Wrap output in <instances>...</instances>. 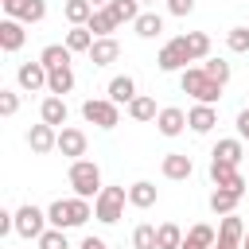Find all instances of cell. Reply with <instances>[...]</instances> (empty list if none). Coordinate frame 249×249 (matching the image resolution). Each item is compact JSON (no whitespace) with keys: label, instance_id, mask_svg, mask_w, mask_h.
Here are the masks:
<instances>
[{"label":"cell","instance_id":"obj_32","mask_svg":"<svg viewBox=\"0 0 249 249\" xmlns=\"http://www.w3.org/2000/svg\"><path fill=\"white\" fill-rule=\"evenodd\" d=\"M93 39H97V35H93V31H89L86 23H82V27H70V31H66V47H70L74 54H78V51H89V47H93Z\"/></svg>","mask_w":249,"mask_h":249},{"label":"cell","instance_id":"obj_34","mask_svg":"<svg viewBox=\"0 0 249 249\" xmlns=\"http://www.w3.org/2000/svg\"><path fill=\"white\" fill-rule=\"evenodd\" d=\"M187 241H191V245H202V249H214V241H218V233H214L210 226H202V222H198V226H191V233H187Z\"/></svg>","mask_w":249,"mask_h":249},{"label":"cell","instance_id":"obj_28","mask_svg":"<svg viewBox=\"0 0 249 249\" xmlns=\"http://www.w3.org/2000/svg\"><path fill=\"white\" fill-rule=\"evenodd\" d=\"M97 8L89 4V0H66V8H62V16L70 19V27H82V23H89V16H93Z\"/></svg>","mask_w":249,"mask_h":249},{"label":"cell","instance_id":"obj_46","mask_svg":"<svg viewBox=\"0 0 249 249\" xmlns=\"http://www.w3.org/2000/svg\"><path fill=\"white\" fill-rule=\"evenodd\" d=\"M241 249H249V233H245V241H241Z\"/></svg>","mask_w":249,"mask_h":249},{"label":"cell","instance_id":"obj_17","mask_svg":"<svg viewBox=\"0 0 249 249\" xmlns=\"http://www.w3.org/2000/svg\"><path fill=\"white\" fill-rule=\"evenodd\" d=\"M156 128H160L163 136H179V132L187 128V113H183V109H175V105H167V109H160Z\"/></svg>","mask_w":249,"mask_h":249},{"label":"cell","instance_id":"obj_1","mask_svg":"<svg viewBox=\"0 0 249 249\" xmlns=\"http://www.w3.org/2000/svg\"><path fill=\"white\" fill-rule=\"evenodd\" d=\"M47 218H51V226H58V230H74V226H86V222L93 218V206H89V198H82V195H74V198H54V202L47 206Z\"/></svg>","mask_w":249,"mask_h":249},{"label":"cell","instance_id":"obj_13","mask_svg":"<svg viewBox=\"0 0 249 249\" xmlns=\"http://www.w3.org/2000/svg\"><path fill=\"white\" fill-rule=\"evenodd\" d=\"M86 54H89V62H93V66H109V62H117V58H121V43H117L113 35H101V39H93V47H89Z\"/></svg>","mask_w":249,"mask_h":249},{"label":"cell","instance_id":"obj_26","mask_svg":"<svg viewBox=\"0 0 249 249\" xmlns=\"http://www.w3.org/2000/svg\"><path fill=\"white\" fill-rule=\"evenodd\" d=\"M74 89V70L70 66H58V70H51V78H47V93H58V97H66Z\"/></svg>","mask_w":249,"mask_h":249},{"label":"cell","instance_id":"obj_29","mask_svg":"<svg viewBox=\"0 0 249 249\" xmlns=\"http://www.w3.org/2000/svg\"><path fill=\"white\" fill-rule=\"evenodd\" d=\"M183 43H187L191 62H198V58H206V54H210V35H206V31H187V35H183Z\"/></svg>","mask_w":249,"mask_h":249},{"label":"cell","instance_id":"obj_6","mask_svg":"<svg viewBox=\"0 0 249 249\" xmlns=\"http://www.w3.org/2000/svg\"><path fill=\"white\" fill-rule=\"evenodd\" d=\"M47 222H51L47 210H39V206H31V202L16 210V233H19V237H35V241H39V237L47 233Z\"/></svg>","mask_w":249,"mask_h":249},{"label":"cell","instance_id":"obj_41","mask_svg":"<svg viewBox=\"0 0 249 249\" xmlns=\"http://www.w3.org/2000/svg\"><path fill=\"white\" fill-rule=\"evenodd\" d=\"M237 136H241V140H249V105L237 113Z\"/></svg>","mask_w":249,"mask_h":249},{"label":"cell","instance_id":"obj_24","mask_svg":"<svg viewBox=\"0 0 249 249\" xmlns=\"http://www.w3.org/2000/svg\"><path fill=\"white\" fill-rule=\"evenodd\" d=\"M237 202H241V191H230V187H218V191L210 195V210H214V214H233Z\"/></svg>","mask_w":249,"mask_h":249},{"label":"cell","instance_id":"obj_40","mask_svg":"<svg viewBox=\"0 0 249 249\" xmlns=\"http://www.w3.org/2000/svg\"><path fill=\"white\" fill-rule=\"evenodd\" d=\"M167 12L171 16H191L195 12V0H167Z\"/></svg>","mask_w":249,"mask_h":249},{"label":"cell","instance_id":"obj_44","mask_svg":"<svg viewBox=\"0 0 249 249\" xmlns=\"http://www.w3.org/2000/svg\"><path fill=\"white\" fill-rule=\"evenodd\" d=\"M179 249H202V245H191V241H187V237H183V245H179Z\"/></svg>","mask_w":249,"mask_h":249},{"label":"cell","instance_id":"obj_25","mask_svg":"<svg viewBox=\"0 0 249 249\" xmlns=\"http://www.w3.org/2000/svg\"><path fill=\"white\" fill-rule=\"evenodd\" d=\"M132 27H136V35H140V39H156V35L163 31V16H160V12H140Z\"/></svg>","mask_w":249,"mask_h":249},{"label":"cell","instance_id":"obj_27","mask_svg":"<svg viewBox=\"0 0 249 249\" xmlns=\"http://www.w3.org/2000/svg\"><path fill=\"white\" fill-rule=\"evenodd\" d=\"M210 156H214V160H226V163H241V160H245V148H241V136H233V140H218Z\"/></svg>","mask_w":249,"mask_h":249},{"label":"cell","instance_id":"obj_14","mask_svg":"<svg viewBox=\"0 0 249 249\" xmlns=\"http://www.w3.org/2000/svg\"><path fill=\"white\" fill-rule=\"evenodd\" d=\"M23 39H27V31H23V23L19 19H12V16H4L0 19V51H19L23 47Z\"/></svg>","mask_w":249,"mask_h":249},{"label":"cell","instance_id":"obj_18","mask_svg":"<svg viewBox=\"0 0 249 249\" xmlns=\"http://www.w3.org/2000/svg\"><path fill=\"white\" fill-rule=\"evenodd\" d=\"M156 198H160V191H156V183H148V179H136V183L128 187V206H136V210L156 206Z\"/></svg>","mask_w":249,"mask_h":249},{"label":"cell","instance_id":"obj_30","mask_svg":"<svg viewBox=\"0 0 249 249\" xmlns=\"http://www.w3.org/2000/svg\"><path fill=\"white\" fill-rule=\"evenodd\" d=\"M179 245H183V230L175 222L156 226V249H179Z\"/></svg>","mask_w":249,"mask_h":249},{"label":"cell","instance_id":"obj_10","mask_svg":"<svg viewBox=\"0 0 249 249\" xmlns=\"http://www.w3.org/2000/svg\"><path fill=\"white\" fill-rule=\"evenodd\" d=\"M47 78H51V70H47L43 62H23V66L16 70V82H19V89H27V93L47 89Z\"/></svg>","mask_w":249,"mask_h":249},{"label":"cell","instance_id":"obj_39","mask_svg":"<svg viewBox=\"0 0 249 249\" xmlns=\"http://www.w3.org/2000/svg\"><path fill=\"white\" fill-rule=\"evenodd\" d=\"M19 109V93L16 89H0V117H16Z\"/></svg>","mask_w":249,"mask_h":249},{"label":"cell","instance_id":"obj_11","mask_svg":"<svg viewBox=\"0 0 249 249\" xmlns=\"http://www.w3.org/2000/svg\"><path fill=\"white\" fill-rule=\"evenodd\" d=\"M27 144H31V152L47 156V152H54V148H58V128H54V124H47V121H39V124H31V128H27Z\"/></svg>","mask_w":249,"mask_h":249},{"label":"cell","instance_id":"obj_35","mask_svg":"<svg viewBox=\"0 0 249 249\" xmlns=\"http://www.w3.org/2000/svg\"><path fill=\"white\" fill-rule=\"evenodd\" d=\"M132 249H156V226L140 222V226L132 230Z\"/></svg>","mask_w":249,"mask_h":249},{"label":"cell","instance_id":"obj_5","mask_svg":"<svg viewBox=\"0 0 249 249\" xmlns=\"http://www.w3.org/2000/svg\"><path fill=\"white\" fill-rule=\"evenodd\" d=\"M82 117L97 128H117L121 124V105L109 101V97H89V101H82Z\"/></svg>","mask_w":249,"mask_h":249},{"label":"cell","instance_id":"obj_20","mask_svg":"<svg viewBox=\"0 0 249 249\" xmlns=\"http://www.w3.org/2000/svg\"><path fill=\"white\" fill-rule=\"evenodd\" d=\"M86 27H89V31H93V35L101 39V35H113V31L121 27V19H117V16L109 12V8H97V12L89 16V23H86Z\"/></svg>","mask_w":249,"mask_h":249},{"label":"cell","instance_id":"obj_4","mask_svg":"<svg viewBox=\"0 0 249 249\" xmlns=\"http://www.w3.org/2000/svg\"><path fill=\"white\" fill-rule=\"evenodd\" d=\"M124 202H128V191L124 187H101V195L93 198V218L105 222V226H113V222H121Z\"/></svg>","mask_w":249,"mask_h":249},{"label":"cell","instance_id":"obj_42","mask_svg":"<svg viewBox=\"0 0 249 249\" xmlns=\"http://www.w3.org/2000/svg\"><path fill=\"white\" fill-rule=\"evenodd\" d=\"M78 249H109V245H105V241H101V237H86V241H82V245H78Z\"/></svg>","mask_w":249,"mask_h":249},{"label":"cell","instance_id":"obj_2","mask_svg":"<svg viewBox=\"0 0 249 249\" xmlns=\"http://www.w3.org/2000/svg\"><path fill=\"white\" fill-rule=\"evenodd\" d=\"M179 89H183V93H191V97H195V101H202V105H218V97H222V82H214L202 66L183 70V74H179Z\"/></svg>","mask_w":249,"mask_h":249},{"label":"cell","instance_id":"obj_7","mask_svg":"<svg viewBox=\"0 0 249 249\" xmlns=\"http://www.w3.org/2000/svg\"><path fill=\"white\" fill-rule=\"evenodd\" d=\"M210 179H214V187H230V191H241V195L249 187V179L237 171V163H226V160H214V156H210Z\"/></svg>","mask_w":249,"mask_h":249},{"label":"cell","instance_id":"obj_16","mask_svg":"<svg viewBox=\"0 0 249 249\" xmlns=\"http://www.w3.org/2000/svg\"><path fill=\"white\" fill-rule=\"evenodd\" d=\"M214 124H218V109H214V105H202V101H198V105L187 113V128H191V132H198V136H202V132H210Z\"/></svg>","mask_w":249,"mask_h":249},{"label":"cell","instance_id":"obj_38","mask_svg":"<svg viewBox=\"0 0 249 249\" xmlns=\"http://www.w3.org/2000/svg\"><path fill=\"white\" fill-rule=\"evenodd\" d=\"M202 70H206L214 82H222V86L230 82V62H226V58H206V62H202Z\"/></svg>","mask_w":249,"mask_h":249},{"label":"cell","instance_id":"obj_15","mask_svg":"<svg viewBox=\"0 0 249 249\" xmlns=\"http://www.w3.org/2000/svg\"><path fill=\"white\" fill-rule=\"evenodd\" d=\"M160 171H163V179H191V171H195V163H191V156H183V152H167L163 156V163H160Z\"/></svg>","mask_w":249,"mask_h":249},{"label":"cell","instance_id":"obj_9","mask_svg":"<svg viewBox=\"0 0 249 249\" xmlns=\"http://www.w3.org/2000/svg\"><path fill=\"white\" fill-rule=\"evenodd\" d=\"M4 4V12L12 16V19H19V23H39L43 16H47V0H0Z\"/></svg>","mask_w":249,"mask_h":249},{"label":"cell","instance_id":"obj_19","mask_svg":"<svg viewBox=\"0 0 249 249\" xmlns=\"http://www.w3.org/2000/svg\"><path fill=\"white\" fill-rule=\"evenodd\" d=\"M39 121H47V124H54V128H62V124H66V101H62L58 93H51V97H43V105H39Z\"/></svg>","mask_w":249,"mask_h":249},{"label":"cell","instance_id":"obj_33","mask_svg":"<svg viewBox=\"0 0 249 249\" xmlns=\"http://www.w3.org/2000/svg\"><path fill=\"white\" fill-rule=\"evenodd\" d=\"M121 23H136V16H140V0H109L105 4Z\"/></svg>","mask_w":249,"mask_h":249},{"label":"cell","instance_id":"obj_22","mask_svg":"<svg viewBox=\"0 0 249 249\" xmlns=\"http://www.w3.org/2000/svg\"><path fill=\"white\" fill-rule=\"evenodd\" d=\"M136 97V82L128 78V74H117L113 82H109V101H117V105H128Z\"/></svg>","mask_w":249,"mask_h":249},{"label":"cell","instance_id":"obj_37","mask_svg":"<svg viewBox=\"0 0 249 249\" xmlns=\"http://www.w3.org/2000/svg\"><path fill=\"white\" fill-rule=\"evenodd\" d=\"M39 249H70V241H66V230L51 226V230L39 237Z\"/></svg>","mask_w":249,"mask_h":249},{"label":"cell","instance_id":"obj_47","mask_svg":"<svg viewBox=\"0 0 249 249\" xmlns=\"http://www.w3.org/2000/svg\"><path fill=\"white\" fill-rule=\"evenodd\" d=\"M140 4H156V0H140Z\"/></svg>","mask_w":249,"mask_h":249},{"label":"cell","instance_id":"obj_45","mask_svg":"<svg viewBox=\"0 0 249 249\" xmlns=\"http://www.w3.org/2000/svg\"><path fill=\"white\" fill-rule=\"evenodd\" d=\"M89 4H93V8H105V4H109V0H89Z\"/></svg>","mask_w":249,"mask_h":249},{"label":"cell","instance_id":"obj_31","mask_svg":"<svg viewBox=\"0 0 249 249\" xmlns=\"http://www.w3.org/2000/svg\"><path fill=\"white\" fill-rule=\"evenodd\" d=\"M218 237H222V241H245V222H241L237 214H222Z\"/></svg>","mask_w":249,"mask_h":249},{"label":"cell","instance_id":"obj_36","mask_svg":"<svg viewBox=\"0 0 249 249\" xmlns=\"http://www.w3.org/2000/svg\"><path fill=\"white\" fill-rule=\"evenodd\" d=\"M226 47H230L233 54H245V51H249V27H230Z\"/></svg>","mask_w":249,"mask_h":249},{"label":"cell","instance_id":"obj_43","mask_svg":"<svg viewBox=\"0 0 249 249\" xmlns=\"http://www.w3.org/2000/svg\"><path fill=\"white\" fill-rule=\"evenodd\" d=\"M214 249H241V241H222V237H218V241H214Z\"/></svg>","mask_w":249,"mask_h":249},{"label":"cell","instance_id":"obj_21","mask_svg":"<svg viewBox=\"0 0 249 249\" xmlns=\"http://www.w3.org/2000/svg\"><path fill=\"white\" fill-rule=\"evenodd\" d=\"M70 47L66 43H51V47H43V54H39V62L47 66V70H58V66H70Z\"/></svg>","mask_w":249,"mask_h":249},{"label":"cell","instance_id":"obj_8","mask_svg":"<svg viewBox=\"0 0 249 249\" xmlns=\"http://www.w3.org/2000/svg\"><path fill=\"white\" fill-rule=\"evenodd\" d=\"M160 70L163 74H171V70H187V62H191V54H187V43H183V35H175L171 43H163V51H160Z\"/></svg>","mask_w":249,"mask_h":249},{"label":"cell","instance_id":"obj_23","mask_svg":"<svg viewBox=\"0 0 249 249\" xmlns=\"http://www.w3.org/2000/svg\"><path fill=\"white\" fill-rule=\"evenodd\" d=\"M128 117H132V121H156V117H160V109H156V97H148V93H136V97L128 101Z\"/></svg>","mask_w":249,"mask_h":249},{"label":"cell","instance_id":"obj_12","mask_svg":"<svg viewBox=\"0 0 249 249\" xmlns=\"http://www.w3.org/2000/svg\"><path fill=\"white\" fill-rule=\"evenodd\" d=\"M86 144H89V140H86V132H82V128H70V124H62V128H58V152H62V156L82 160V156H86Z\"/></svg>","mask_w":249,"mask_h":249},{"label":"cell","instance_id":"obj_3","mask_svg":"<svg viewBox=\"0 0 249 249\" xmlns=\"http://www.w3.org/2000/svg\"><path fill=\"white\" fill-rule=\"evenodd\" d=\"M70 187L82 198H97L101 195V167L93 160H74L70 163Z\"/></svg>","mask_w":249,"mask_h":249}]
</instances>
